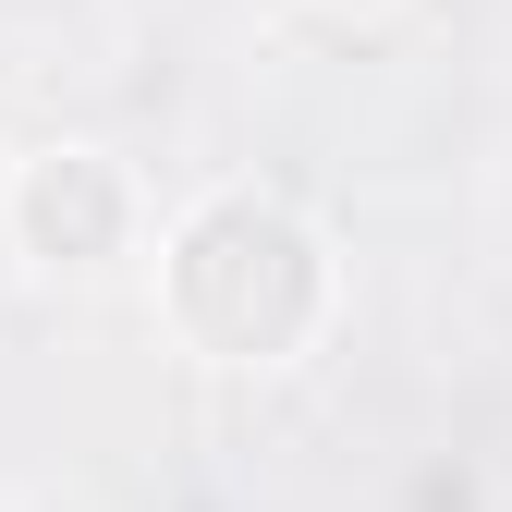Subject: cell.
I'll return each mask as SVG.
<instances>
[{
    "instance_id": "6da1fadb",
    "label": "cell",
    "mask_w": 512,
    "mask_h": 512,
    "mask_svg": "<svg viewBox=\"0 0 512 512\" xmlns=\"http://www.w3.org/2000/svg\"><path fill=\"white\" fill-rule=\"evenodd\" d=\"M147 293H159L171 354H196L220 378H293L342 330V244L281 183H196L159 220Z\"/></svg>"
},
{
    "instance_id": "7a4b0ae2",
    "label": "cell",
    "mask_w": 512,
    "mask_h": 512,
    "mask_svg": "<svg viewBox=\"0 0 512 512\" xmlns=\"http://www.w3.org/2000/svg\"><path fill=\"white\" fill-rule=\"evenodd\" d=\"M0 244L37 281H98L122 256H147V183L98 135H49V147H25L0 171Z\"/></svg>"
}]
</instances>
